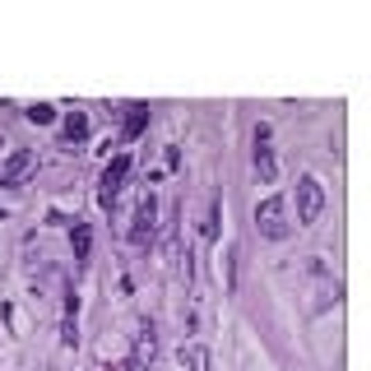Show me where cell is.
<instances>
[{
    "label": "cell",
    "mask_w": 371,
    "mask_h": 371,
    "mask_svg": "<svg viewBox=\"0 0 371 371\" xmlns=\"http://www.w3.org/2000/svg\"><path fill=\"white\" fill-rule=\"evenodd\" d=\"M154 232H158V200L154 195H144L139 209H135V223H130V242H135V246H149Z\"/></svg>",
    "instance_id": "obj_4"
},
{
    "label": "cell",
    "mask_w": 371,
    "mask_h": 371,
    "mask_svg": "<svg viewBox=\"0 0 371 371\" xmlns=\"http://www.w3.org/2000/svg\"><path fill=\"white\" fill-rule=\"evenodd\" d=\"M24 116H28L33 125H51V121H56V107H51V102H33Z\"/></svg>",
    "instance_id": "obj_12"
},
{
    "label": "cell",
    "mask_w": 371,
    "mask_h": 371,
    "mask_svg": "<svg viewBox=\"0 0 371 371\" xmlns=\"http://www.w3.org/2000/svg\"><path fill=\"white\" fill-rule=\"evenodd\" d=\"M61 135L70 139V144H75V139H84V135H89V116H84V111H70V116H65V125H61Z\"/></svg>",
    "instance_id": "obj_10"
},
{
    "label": "cell",
    "mask_w": 371,
    "mask_h": 371,
    "mask_svg": "<svg viewBox=\"0 0 371 371\" xmlns=\"http://www.w3.org/2000/svg\"><path fill=\"white\" fill-rule=\"evenodd\" d=\"M125 111H130V116H125V125H121V139L130 144V139L144 135V125H149V107H144V102H130Z\"/></svg>",
    "instance_id": "obj_7"
},
{
    "label": "cell",
    "mask_w": 371,
    "mask_h": 371,
    "mask_svg": "<svg viewBox=\"0 0 371 371\" xmlns=\"http://www.w3.org/2000/svg\"><path fill=\"white\" fill-rule=\"evenodd\" d=\"M320 214H325V186H320V177H302L297 181V223L302 228H311V223H320Z\"/></svg>",
    "instance_id": "obj_2"
},
{
    "label": "cell",
    "mask_w": 371,
    "mask_h": 371,
    "mask_svg": "<svg viewBox=\"0 0 371 371\" xmlns=\"http://www.w3.org/2000/svg\"><path fill=\"white\" fill-rule=\"evenodd\" d=\"M70 246H75V264H84V260H89V246H93V232H89V223H79V218H75V232H70Z\"/></svg>",
    "instance_id": "obj_8"
},
{
    "label": "cell",
    "mask_w": 371,
    "mask_h": 371,
    "mask_svg": "<svg viewBox=\"0 0 371 371\" xmlns=\"http://www.w3.org/2000/svg\"><path fill=\"white\" fill-rule=\"evenodd\" d=\"M0 218H5V214H0Z\"/></svg>",
    "instance_id": "obj_15"
},
{
    "label": "cell",
    "mask_w": 371,
    "mask_h": 371,
    "mask_svg": "<svg viewBox=\"0 0 371 371\" xmlns=\"http://www.w3.org/2000/svg\"><path fill=\"white\" fill-rule=\"evenodd\" d=\"M181 362L190 371H209V348H204V343H186V348H181Z\"/></svg>",
    "instance_id": "obj_9"
},
{
    "label": "cell",
    "mask_w": 371,
    "mask_h": 371,
    "mask_svg": "<svg viewBox=\"0 0 371 371\" xmlns=\"http://www.w3.org/2000/svg\"><path fill=\"white\" fill-rule=\"evenodd\" d=\"M33 172H37V154L33 149H19V154H10L0 163V186H24Z\"/></svg>",
    "instance_id": "obj_5"
},
{
    "label": "cell",
    "mask_w": 371,
    "mask_h": 371,
    "mask_svg": "<svg viewBox=\"0 0 371 371\" xmlns=\"http://www.w3.org/2000/svg\"><path fill=\"white\" fill-rule=\"evenodd\" d=\"M237 260H242V246H228V288H237Z\"/></svg>",
    "instance_id": "obj_14"
},
{
    "label": "cell",
    "mask_w": 371,
    "mask_h": 371,
    "mask_svg": "<svg viewBox=\"0 0 371 371\" xmlns=\"http://www.w3.org/2000/svg\"><path fill=\"white\" fill-rule=\"evenodd\" d=\"M125 177H130V154H116L107 168H102V181H98V204H102V209H111V204H116Z\"/></svg>",
    "instance_id": "obj_3"
},
{
    "label": "cell",
    "mask_w": 371,
    "mask_h": 371,
    "mask_svg": "<svg viewBox=\"0 0 371 371\" xmlns=\"http://www.w3.org/2000/svg\"><path fill=\"white\" fill-rule=\"evenodd\" d=\"M154 353H158V329H154V320H139L135 353H130V371H144L149 362H154Z\"/></svg>",
    "instance_id": "obj_6"
},
{
    "label": "cell",
    "mask_w": 371,
    "mask_h": 371,
    "mask_svg": "<svg viewBox=\"0 0 371 371\" xmlns=\"http://www.w3.org/2000/svg\"><path fill=\"white\" fill-rule=\"evenodd\" d=\"M255 172H260V181H274V154L264 149V144H255Z\"/></svg>",
    "instance_id": "obj_11"
},
{
    "label": "cell",
    "mask_w": 371,
    "mask_h": 371,
    "mask_svg": "<svg viewBox=\"0 0 371 371\" xmlns=\"http://www.w3.org/2000/svg\"><path fill=\"white\" fill-rule=\"evenodd\" d=\"M218 223H223V200H209V223H204V237H209V242H218Z\"/></svg>",
    "instance_id": "obj_13"
},
{
    "label": "cell",
    "mask_w": 371,
    "mask_h": 371,
    "mask_svg": "<svg viewBox=\"0 0 371 371\" xmlns=\"http://www.w3.org/2000/svg\"><path fill=\"white\" fill-rule=\"evenodd\" d=\"M255 228H260V237H269V242H283V237L293 232V223H288V195H264V200L255 204Z\"/></svg>",
    "instance_id": "obj_1"
}]
</instances>
